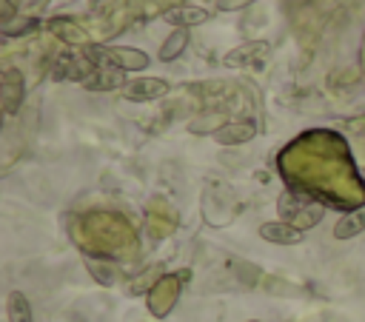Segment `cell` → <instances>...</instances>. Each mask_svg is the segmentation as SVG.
<instances>
[{
  "label": "cell",
  "mask_w": 365,
  "mask_h": 322,
  "mask_svg": "<svg viewBox=\"0 0 365 322\" xmlns=\"http://www.w3.org/2000/svg\"><path fill=\"white\" fill-rule=\"evenodd\" d=\"M86 57L97 66H117L123 71H145L151 66L148 54L143 48H131V46H88Z\"/></svg>",
  "instance_id": "cell-1"
},
{
  "label": "cell",
  "mask_w": 365,
  "mask_h": 322,
  "mask_svg": "<svg viewBox=\"0 0 365 322\" xmlns=\"http://www.w3.org/2000/svg\"><path fill=\"white\" fill-rule=\"evenodd\" d=\"M168 88H171V83L163 80V77H134L125 85V97L134 100V103H148V100L165 97Z\"/></svg>",
  "instance_id": "cell-2"
},
{
  "label": "cell",
  "mask_w": 365,
  "mask_h": 322,
  "mask_svg": "<svg viewBox=\"0 0 365 322\" xmlns=\"http://www.w3.org/2000/svg\"><path fill=\"white\" fill-rule=\"evenodd\" d=\"M0 97H3V111H6V114H17V111H20L23 97H26V83H23V74H20L17 68H6V71H3Z\"/></svg>",
  "instance_id": "cell-3"
},
{
  "label": "cell",
  "mask_w": 365,
  "mask_h": 322,
  "mask_svg": "<svg viewBox=\"0 0 365 322\" xmlns=\"http://www.w3.org/2000/svg\"><path fill=\"white\" fill-rule=\"evenodd\" d=\"M268 51H271V46H268L265 40H251V43L234 46V48L222 57V66H228V68H245V66L262 60Z\"/></svg>",
  "instance_id": "cell-4"
},
{
  "label": "cell",
  "mask_w": 365,
  "mask_h": 322,
  "mask_svg": "<svg viewBox=\"0 0 365 322\" xmlns=\"http://www.w3.org/2000/svg\"><path fill=\"white\" fill-rule=\"evenodd\" d=\"M211 17V9L205 6H197V3H182V6H174L163 14L165 23H171L174 28H191V26H200Z\"/></svg>",
  "instance_id": "cell-5"
},
{
  "label": "cell",
  "mask_w": 365,
  "mask_h": 322,
  "mask_svg": "<svg viewBox=\"0 0 365 322\" xmlns=\"http://www.w3.org/2000/svg\"><path fill=\"white\" fill-rule=\"evenodd\" d=\"M123 74H125V71L117 68V66H97L94 74H91L83 85H86L88 91H114V88H125L128 83H125Z\"/></svg>",
  "instance_id": "cell-6"
},
{
  "label": "cell",
  "mask_w": 365,
  "mask_h": 322,
  "mask_svg": "<svg viewBox=\"0 0 365 322\" xmlns=\"http://www.w3.org/2000/svg\"><path fill=\"white\" fill-rule=\"evenodd\" d=\"M259 237L265 242H274V245H297V242H302V231L294 222H285V219L262 222L259 225Z\"/></svg>",
  "instance_id": "cell-7"
},
{
  "label": "cell",
  "mask_w": 365,
  "mask_h": 322,
  "mask_svg": "<svg viewBox=\"0 0 365 322\" xmlns=\"http://www.w3.org/2000/svg\"><path fill=\"white\" fill-rule=\"evenodd\" d=\"M254 134H257V128L242 120V123H222V125L214 131V140H217L220 145H242V142H248Z\"/></svg>",
  "instance_id": "cell-8"
},
{
  "label": "cell",
  "mask_w": 365,
  "mask_h": 322,
  "mask_svg": "<svg viewBox=\"0 0 365 322\" xmlns=\"http://www.w3.org/2000/svg\"><path fill=\"white\" fill-rule=\"evenodd\" d=\"M6 316H9V322H34L29 296L23 291H11L6 296Z\"/></svg>",
  "instance_id": "cell-9"
},
{
  "label": "cell",
  "mask_w": 365,
  "mask_h": 322,
  "mask_svg": "<svg viewBox=\"0 0 365 322\" xmlns=\"http://www.w3.org/2000/svg\"><path fill=\"white\" fill-rule=\"evenodd\" d=\"M48 28H51L57 37L68 40L71 46H86V43H88V37L83 34V28H80L77 23L66 20V17H54V20H48Z\"/></svg>",
  "instance_id": "cell-10"
},
{
  "label": "cell",
  "mask_w": 365,
  "mask_h": 322,
  "mask_svg": "<svg viewBox=\"0 0 365 322\" xmlns=\"http://www.w3.org/2000/svg\"><path fill=\"white\" fill-rule=\"evenodd\" d=\"M185 46H188V28H174V31L163 40V46H160V60H163V63L177 60Z\"/></svg>",
  "instance_id": "cell-11"
},
{
  "label": "cell",
  "mask_w": 365,
  "mask_h": 322,
  "mask_svg": "<svg viewBox=\"0 0 365 322\" xmlns=\"http://www.w3.org/2000/svg\"><path fill=\"white\" fill-rule=\"evenodd\" d=\"M362 228H365V214H362V211H356V214H345L342 219H336V225H334V237H336V239H351V237H356Z\"/></svg>",
  "instance_id": "cell-12"
},
{
  "label": "cell",
  "mask_w": 365,
  "mask_h": 322,
  "mask_svg": "<svg viewBox=\"0 0 365 322\" xmlns=\"http://www.w3.org/2000/svg\"><path fill=\"white\" fill-rule=\"evenodd\" d=\"M37 26H40L37 17H20V14H17L9 26H3V34H6V37H20V34H29L31 28H37Z\"/></svg>",
  "instance_id": "cell-13"
},
{
  "label": "cell",
  "mask_w": 365,
  "mask_h": 322,
  "mask_svg": "<svg viewBox=\"0 0 365 322\" xmlns=\"http://www.w3.org/2000/svg\"><path fill=\"white\" fill-rule=\"evenodd\" d=\"M317 219H322V208H311V205H308V208H302V211L297 214L294 225H297V228L302 231V228H311V225H314Z\"/></svg>",
  "instance_id": "cell-14"
},
{
  "label": "cell",
  "mask_w": 365,
  "mask_h": 322,
  "mask_svg": "<svg viewBox=\"0 0 365 322\" xmlns=\"http://www.w3.org/2000/svg\"><path fill=\"white\" fill-rule=\"evenodd\" d=\"M14 17H17V11H14L11 0H0V23H3V26H9Z\"/></svg>",
  "instance_id": "cell-15"
},
{
  "label": "cell",
  "mask_w": 365,
  "mask_h": 322,
  "mask_svg": "<svg viewBox=\"0 0 365 322\" xmlns=\"http://www.w3.org/2000/svg\"><path fill=\"white\" fill-rule=\"evenodd\" d=\"M245 322H259V319H245Z\"/></svg>",
  "instance_id": "cell-16"
}]
</instances>
